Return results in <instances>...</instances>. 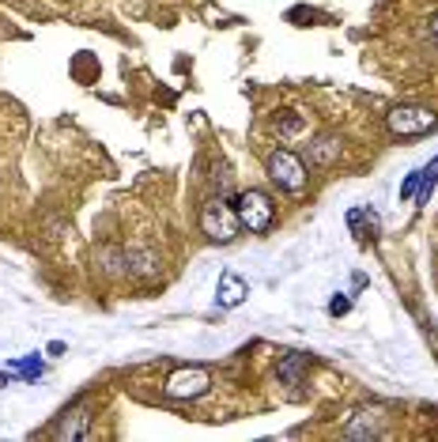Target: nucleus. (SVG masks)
Returning a JSON list of instances; mask_svg holds the SVG:
<instances>
[{
  "mask_svg": "<svg viewBox=\"0 0 438 442\" xmlns=\"http://www.w3.org/2000/svg\"><path fill=\"white\" fill-rule=\"evenodd\" d=\"M265 167H268V178L276 182L283 193H302L306 190V163L295 156V151H288V148L268 151Z\"/></svg>",
  "mask_w": 438,
  "mask_h": 442,
  "instance_id": "1",
  "label": "nucleus"
},
{
  "mask_svg": "<svg viewBox=\"0 0 438 442\" xmlns=\"http://www.w3.org/2000/svg\"><path fill=\"white\" fill-rule=\"evenodd\" d=\"M238 216H235V204H227L223 197H212V201H204L201 208V231L212 242H231L238 235Z\"/></svg>",
  "mask_w": 438,
  "mask_h": 442,
  "instance_id": "2",
  "label": "nucleus"
},
{
  "mask_svg": "<svg viewBox=\"0 0 438 442\" xmlns=\"http://www.w3.org/2000/svg\"><path fill=\"white\" fill-rule=\"evenodd\" d=\"M386 125H389L393 136L412 140V136H427V132L438 125V117L427 106H393L386 114Z\"/></svg>",
  "mask_w": 438,
  "mask_h": 442,
  "instance_id": "3",
  "label": "nucleus"
},
{
  "mask_svg": "<svg viewBox=\"0 0 438 442\" xmlns=\"http://www.w3.org/2000/svg\"><path fill=\"white\" fill-rule=\"evenodd\" d=\"M235 216H238V223H242L246 231L261 235V231H268L272 219H276V204H272L261 190H249V193H242L235 201Z\"/></svg>",
  "mask_w": 438,
  "mask_h": 442,
  "instance_id": "4",
  "label": "nucleus"
},
{
  "mask_svg": "<svg viewBox=\"0 0 438 442\" xmlns=\"http://www.w3.org/2000/svg\"><path fill=\"white\" fill-rule=\"evenodd\" d=\"M208 385H212V374L204 367H182L167 378V397L170 401H196L208 393Z\"/></svg>",
  "mask_w": 438,
  "mask_h": 442,
  "instance_id": "5",
  "label": "nucleus"
},
{
  "mask_svg": "<svg viewBox=\"0 0 438 442\" xmlns=\"http://www.w3.org/2000/svg\"><path fill=\"white\" fill-rule=\"evenodd\" d=\"M381 419H386V408H359V412L344 424V438H378L381 435Z\"/></svg>",
  "mask_w": 438,
  "mask_h": 442,
  "instance_id": "6",
  "label": "nucleus"
},
{
  "mask_svg": "<svg viewBox=\"0 0 438 442\" xmlns=\"http://www.w3.org/2000/svg\"><path fill=\"white\" fill-rule=\"evenodd\" d=\"M249 295V284L242 280L238 272H219V287H215V303L223 306V310H235V306H242Z\"/></svg>",
  "mask_w": 438,
  "mask_h": 442,
  "instance_id": "7",
  "label": "nucleus"
},
{
  "mask_svg": "<svg viewBox=\"0 0 438 442\" xmlns=\"http://www.w3.org/2000/svg\"><path fill=\"white\" fill-rule=\"evenodd\" d=\"M87 424H91V412H87V408H72V412H64V419L53 427V438H83Z\"/></svg>",
  "mask_w": 438,
  "mask_h": 442,
  "instance_id": "8",
  "label": "nucleus"
},
{
  "mask_svg": "<svg viewBox=\"0 0 438 442\" xmlns=\"http://www.w3.org/2000/svg\"><path fill=\"white\" fill-rule=\"evenodd\" d=\"M341 159V136H317L310 144V167H328Z\"/></svg>",
  "mask_w": 438,
  "mask_h": 442,
  "instance_id": "9",
  "label": "nucleus"
},
{
  "mask_svg": "<svg viewBox=\"0 0 438 442\" xmlns=\"http://www.w3.org/2000/svg\"><path fill=\"white\" fill-rule=\"evenodd\" d=\"M306 363H310V356H302V351H288V356H283V363H280V378L288 382V385H302Z\"/></svg>",
  "mask_w": 438,
  "mask_h": 442,
  "instance_id": "10",
  "label": "nucleus"
},
{
  "mask_svg": "<svg viewBox=\"0 0 438 442\" xmlns=\"http://www.w3.org/2000/svg\"><path fill=\"white\" fill-rule=\"evenodd\" d=\"M434 185H438V159L423 167V174H420V190H415V201L427 204V201H431V190H434Z\"/></svg>",
  "mask_w": 438,
  "mask_h": 442,
  "instance_id": "11",
  "label": "nucleus"
},
{
  "mask_svg": "<svg viewBox=\"0 0 438 442\" xmlns=\"http://www.w3.org/2000/svg\"><path fill=\"white\" fill-rule=\"evenodd\" d=\"M125 264H129L133 272L148 276V272H155V253H148V250H129V253H125Z\"/></svg>",
  "mask_w": 438,
  "mask_h": 442,
  "instance_id": "12",
  "label": "nucleus"
},
{
  "mask_svg": "<svg viewBox=\"0 0 438 442\" xmlns=\"http://www.w3.org/2000/svg\"><path fill=\"white\" fill-rule=\"evenodd\" d=\"M8 371L19 374V378H27V382H35V378H42V371H46V367H42V359H38V356H27V359H16Z\"/></svg>",
  "mask_w": 438,
  "mask_h": 442,
  "instance_id": "13",
  "label": "nucleus"
},
{
  "mask_svg": "<svg viewBox=\"0 0 438 442\" xmlns=\"http://www.w3.org/2000/svg\"><path fill=\"white\" fill-rule=\"evenodd\" d=\"M276 129H280L283 140H295L302 132V117L299 114H283V117H276Z\"/></svg>",
  "mask_w": 438,
  "mask_h": 442,
  "instance_id": "14",
  "label": "nucleus"
},
{
  "mask_svg": "<svg viewBox=\"0 0 438 442\" xmlns=\"http://www.w3.org/2000/svg\"><path fill=\"white\" fill-rule=\"evenodd\" d=\"M420 174H423V170H412L408 178H404V185H401V201H408V197H415V190H420Z\"/></svg>",
  "mask_w": 438,
  "mask_h": 442,
  "instance_id": "15",
  "label": "nucleus"
},
{
  "mask_svg": "<svg viewBox=\"0 0 438 442\" xmlns=\"http://www.w3.org/2000/svg\"><path fill=\"white\" fill-rule=\"evenodd\" d=\"M348 310H352V299H348V295H333V303H328V314L341 318V314H348Z\"/></svg>",
  "mask_w": 438,
  "mask_h": 442,
  "instance_id": "16",
  "label": "nucleus"
},
{
  "mask_svg": "<svg viewBox=\"0 0 438 442\" xmlns=\"http://www.w3.org/2000/svg\"><path fill=\"white\" fill-rule=\"evenodd\" d=\"M431 38H438V12L431 16Z\"/></svg>",
  "mask_w": 438,
  "mask_h": 442,
  "instance_id": "17",
  "label": "nucleus"
},
{
  "mask_svg": "<svg viewBox=\"0 0 438 442\" xmlns=\"http://www.w3.org/2000/svg\"><path fill=\"white\" fill-rule=\"evenodd\" d=\"M4 385H12V374H0V390H4Z\"/></svg>",
  "mask_w": 438,
  "mask_h": 442,
  "instance_id": "18",
  "label": "nucleus"
}]
</instances>
